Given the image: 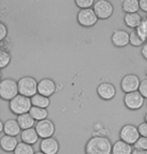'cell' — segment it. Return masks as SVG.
<instances>
[{
  "mask_svg": "<svg viewBox=\"0 0 147 154\" xmlns=\"http://www.w3.org/2000/svg\"><path fill=\"white\" fill-rule=\"evenodd\" d=\"M140 79L139 77L136 75H126L123 77V79L121 80V89L123 92L127 93H132V92H136L139 90L140 87Z\"/></svg>",
  "mask_w": 147,
  "mask_h": 154,
  "instance_id": "cell-9",
  "label": "cell"
},
{
  "mask_svg": "<svg viewBox=\"0 0 147 154\" xmlns=\"http://www.w3.org/2000/svg\"><path fill=\"white\" fill-rule=\"evenodd\" d=\"M0 145H1L2 149L6 152H14V150L18 145V141L15 136L3 135L0 139Z\"/></svg>",
  "mask_w": 147,
  "mask_h": 154,
  "instance_id": "cell-15",
  "label": "cell"
},
{
  "mask_svg": "<svg viewBox=\"0 0 147 154\" xmlns=\"http://www.w3.org/2000/svg\"><path fill=\"white\" fill-rule=\"evenodd\" d=\"M136 31L143 39L146 40V38H147V20L146 19L142 20V22L140 23V25L136 28Z\"/></svg>",
  "mask_w": 147,
  "mask_h": 154,
  "instance_id": "cell-27",
  "label": "cell"
},
{
  "mask_svg": "<svg viewBox=\"0 0 147 154\" xmlns=\"http://www.w3.org/2000/svg\"><path fill=\"white\" fill-rule=\"evenodd\" d=\"M140 137L141 136L138 127L134 126V125L127 124L123 126L120 130V139L126 143L134 145Z\"/></svg>",
  "mask_w": 147,
  "mask_h": 154,
  "instance_id": "cell-5",
  "label": "cell"
},
{
  "mask_svg": "<svg viewBox=\"0 0 147 154\" xmlns=\"http://www.w3.org/2000/svg\"><path fill=\"white\" fill-rule=\"evenodd\" d=\"M39 148H40V151L44 152V154H57L59 152L60 145L57 139L50 137V138L42 139V140L40 141Z\"/></svg>",
  "mask_w": 147,
  "mask_h": 154,
  "instance_id": "cell-14",
  "label": "cell"
},
{
  "mask_svg": "<svg viewBox=\"0 0 147 154\" xmlns=\"http://www.w3.org/2000/svg\"><path fill=\"white\" fill-rule=\"evenodd\" d=\"M112 42L117 48H124L130 43V33L126 30L117 29L112 33Z\"/></svg>",
  "mask_w": 147,
  "mask_h": 154,
  "instance_id": "cell-11",
  "label": "cell"
},
{
  "mask_svg": "<svg viewBox=\"0 0 147 154\" xmlns=\"http://www.w3.org/2000/svg\"><path fill=\"white\" fill-rule=\"evenodd\" d=\"M99 19L95 13L94 9L92 8H86L81 9L78 13V22L80 25L84 27H91L97 23V20Z\"/></svg>",
  "mask_w": 147,
  "mask_h": 154,
  "instance_id": "cell-7",
  "label": "cell"
},
{
  "mask_svg": "<svg viewBox=\"0 0 147 154\" xmlns=\"http://www.w3.org/2000/svg\"><path fill=\"white\" fill-rule=\"evenodd\" d=\"M145 19H146V20H147V16H146V18H145Z\"/></svg>",
  "mask_w": 147,
  "mask_h": 154,
  "instance_id": "cell-39",
  "label": "cell"
},
{
  "mask_svg": "<svg viewBox=\"0 0 147 154\" xmlns=\"http://www.w3.org/2000/svg\"><path fill=\"white\" fill-rule=\"evenodd\" d=\"M29 113L33 117L34 120L37 122L44 120V119H47V116H48V111L47 109L39 108V107H35V106H32V108L30 109Z\"/></svg>",
  "mask_w": 147,
  "mask_h": 154,
  "instance_id": "cell-23",
  "label": "cell"
},
{
  "mask_svg": "<svg viewBox=\"0 0 147 154\" xmlns=\"http://www.w3.org/2000/svg\"><path fill=\"white\" fill-rule=\"evenodd\" d=\"M20 128L18 122L17 120L14 119H9V120L4 122V129L3 132L5 133V135H10V136H16L20 133Z\"/></svg>",
  "mask_w": 147,
  "mask_h": 154,
  "instance_id": "cell-17",
  "label": "cell"
},
{
  "mask_svg": "<svg viewBox=\"0 0 147 154\" xmlns=\"http://www.w3.org/2000/svg\"><path fill=\"white\" fill-rule=\"evenodd\" d=\"M31 108H32L31 98L25 97L23 95H17L9 102L10 111L18 116L25 114V113H29Z\"/></svg>",
  "mask_w": 147,
  "mask_h": 154,
  "instance_id": "cell-2",
  "label": "cell"
},
{
  "mask_svg": "<svg viewBox=\"0 0 147 154\" xmlns=\"http://www.w3.org/2000/svg\"><path fill=\"white\" fill-rule=\"evenodd\" d=\"M14 154H34V149L32 145L24 143V142H20L17 145L16 149L14 150Z\"/></svg>",
  "mask_w": 147,
  "mask_h": 154,
  "instance_id": "cell-24",
  "label": "cell"
},
{
  "mask_svg": "<svg viewBox=\"0 0 147 154\" xmlns=\"http://www.w3.org/2000/svg\"><path fill=\"white\" fill-rule=\"evenodd\" d=\"M138 130H139L140 136L147 137V122H143V123L139 124V126H138Z\"/></svg>",
  "mask_w": 147,
  "mask_h": 154,
  "instance_id": "cell-32",
  "label": "cell"
},
{
  "mask_svg": "<svg viewBox=\"0 0 147 154\" xmlns=\"http://www.w3.org/2000/svg\"><path fill=\"white\" fill-rule=\"evenodd\" d=\"M19 95L18 84L12 79H4L0 82V97L3 100L11 101Z\"/></svg>",
  "mask_w": 147,
  "mask_h": 154,
  "instance_id": "cell-4",
  "label": "cell"
},
{
  "mask_svg": "<svg viewBox=\"0 0 147 154\" xmlns=\"http://www.w3.org/2000/svg\"><path fill=\"white\" fill-rule=\"evenodd\" d=\"M10 60H11V56H10L9 51L1 49V51H0V68L1 69L6 68V66L9 65Z\"/></svg>",
  "mask_w": 147,
  "mask_h": 154,
  "instance_id": "cell-26",
  "label": "cell"
},
{
  "mask_svg": "<svg viewBox=\"0 0 147 154\" xmlns=\"http://www.w3.org/2000/svg\"><path fill=\"white\" fill-rule=\"evenodd\" d=\"M97 94L103 100H112L116 96V88L111 83H102L98 86Z\"/></svg>",
  "mask_w": 147,
  "mask_h": 154,
  "instance_id": "cell-12",
  "label": "cell"
},
{
  "mask_svg": "<svg viewBox=\"0 0 147 154\" xmlns=\"http://www.w3.org/2000/svg\"><path fill=\"white\" fill-rule=\"evenodd\" d=\"M144 42H145V39H143L139 34L137 33L136 30L130 32V45L133 46H141L144 45Z\"/></svg>",
  "mask_w": 147,
  "mask_h": 154,
  "instance_id": "cell-25",
  "label": "cell"
},
{
  "mask_svg": "<svg viewBox=\"0 0 147 154\" xmlns=\"http://www.w3.org/2000/svg\"><path fill=\"white\" fill-rule=\"evenodd\" d=\"M142 17L140 14L136 13H126L124 16V22L130 28H137L142 22Z\"/></svg>",
  "mask_w": 147,
  "mask_h": 154,
  "instance_id": "cell-19",
  "label": "cell"
},
{
  "mask_svg": "<svg viewBox=\"0 0 147 154\" xmlns=\"http://www.w3.org/2000/svg\"><path fill=\"white\" fill-rule=\"evenodd\" d=\"M141 54H142V57H144L145 60H147V43L143 45L142 49H141Z\"/></svg>",
  "mask_w": 147,
  "mask_h": 154,
  "instance_id": "cell-34",
  "label": "cell"
},
{
  "mask_svg": "<svg viewBox=\"0 0 147 154\" xmlns=\"http://www.w3.org/2000/svg\"><path fill=\"white\" fill-rule=\"evenodd\" d=\"M139 3L140 9L144 12H147V0H139Z\"/></svg>",
  "mask_w": 147,
  "mask_h": 154,
  "instance_id": "cell-33",
  "label": "cell"
},
{
  "mask_svg": "<svg viewBox=\"0 0 147 154\" xmlns=\"http://www.w3.org/2000/svg\"><path fill=\"white\" fill-rule=\"evenodd\" d=\"M7 35V27L3 22H0V39L3 42Z\"/></svg>",
  "mask_w": 147,
  "mask_h": 154,
  "instance_id": "cell-31",
  "label": "cell"
},
{
  "mask_svg": "<svg viewBox=\"0 0 147 154\" xmlns=\"http://www.w3.org/2000/svg\"><path fill=\"white\" fill-rule=\"evenodd\" d=\"M113 145L107 137L95 136L86 144V154H112Z\"/></svg>",
  "mask_w": 147,
  "mask_h": 154,
  "instance_id": "cell-1",
  "label": "cell"
},
{
  "mask_svg": "<svg viewBox=\"0 0 147 154\" xmlns=\"http://www.w3.org/2000/svg\"><path fill=\"white\" fill-rule=\"evenodd\" d=\"M35 130L40 138L45 139L54 135V131H56V127H54L53 121H51L50 119H44V120L37 122L35 125Z\"/></svg>",
  "mask_w": 147,
  "mask_h": 154,
  "instance_id": "cell-10",
  "label": "cell"
},
{
  "mask_svg": "<svg viewBox=\"0 0 147 154\" xmlns=\"http://www.w3.org/2000/svg\"><path fill=\"white\" fill-rule=\"evenodd\" d=\"M34 154H44V152H41V151H38V152H35Z\"/></svg>",
  "mask_w": 147,
  "mask_h": 154,
  "instance_id": "cell-36",
  "label": "cell"
},
{
  "mask_svg": "<svg viewBox=\"0 0 147 154\" xmlns=\"http://www.w3.org/2000/svg\"><path fill=\"white\" fill-rule=\"evenodd\" d=\"M31 103H32V106L47 109V107L50 106L51 101H50V98L48 97H45V96L40 95L37 93L36 95H34L33 97H31Z\"/></svg>",
  "mask_w": 147,
  "mask_h": 154,
  "instance_id": "cell-21",
  "label": "cell"
},
{
  "mask_svg": "<svg viewBox=\"0 0 147 154\" xmlns=\"http://www.w3.org/2000/svg\"><path fill=\"white\" fill-rule=\"evenodd\" d=\"M122 9L126 13H136L140 9L139 0H124Z\"/></svg>",
  "mask_w": 147,
  "mask_h": 154,
  "instance_id": "cell-22",
  "label": "cell"
},
{
  "mask_svg": "<svg viewBox=\"0 0 147 154\" xmlns=\"http://www.w3.org/2000/svg\"><path fill=\"white\" fill-rule=\"evenodd\" d=\"M145 75H146V77H147V66H146V69H145Z\"/></svg>",
  "mask_w": 147,
  "mask_h": 154,
  "instance_id": "cell-38",
  "label": "cell"
},
{
  "mask_svg": "<svg viewBox=\"0 0 147 154\" xmlns=\"http://www.w3.org/2000/svg\"><path fill=\"white\" fill-rule=\"evenodd\" d=\"M144 98L139 91L127 93L124 97V104L129 110H139L144 105Z\"/></svg>",
  "mask_w": 147,
  "mask_h": 154,
  "instance_id": "cell-8",
  "label": "cell"
},
{
  "mask_svg": "<svg viewBox=\"0 0 147 154\" xmlns=\"http://www.w3.org/2000/svg\"><path fill=\"white\" fill-rule=\"evenodd\" d=\"M146 40H147V38H146Z\"/></svg>",
  "mask_w": 147,
  "mask_h": 154,
  "instance_id": "cell-40",
  "label": "cell"
},
{
  "mask_svg": "<svg viewBox=\"0 0 147 154\" xmlns=\"http://www.w3.org/2000/svg\"><path fill=\"white\" fill-rule=\"evenodd\" d=\"M16 120L18 122L19 126L22 130L32 128L34 123H35V120H34L32 116L30 115V113H25V114L19 115Z\"/></svg>",
  "mask_w": 147,
  "mask_h": 154,
  "instance_id": "cell-20",
  "label": "cell"
},
{
  "mask_svg": "<svg viewBox=\"0 0 147 154\" xmlns=\"http://www.w3.org/2000/svg\"><path fill=\"white\" fill-rule=\"evenodd\" d=\"M94 11L99 19H107L114 12V6L108 0H97L94 4Z\"/></svg>",
  "mask_w": 147,
  "mask_h": 154,
  "instance_id": "cell-6",
  "label": "cell"
},
{
  "mask_svg": "<svg viewBox=\"0 0 147 154\" xmlns=\"http://www.w3.org/2000/svg\"><path fill=\"white\" fill-rule=\"evenodd\" d=\"M132 154H147V150H141V149H134Z\"/></svg>",
  "mask_w": 147,
  "mask_h": 154,
  "instance_id": "cell-35",
  "label": "cell"
},
{
  "mask_svg": "<svg viewBox=\"0 0 147 154\" xmlns=\"http://www.w3.org/2000/svg\"><path fill=\"white\" fill-rule=\"evenodd\" d=\"M135 149H141V150H147V137H141L138 139V141L134 144Z\"/></svg>",
  "mask_w": 147,
  "mask_h": 154,
  "instance_id": "cell-29",
  "label": "cell"
},
{
  "mask_svg": "<svg viewBox=\"0 0 147 154\" xmlns=\"http://www.w3.org/2000/svg\"><path fill=\"white\" fill-rule=\"evenodd\" d=\"M133 148L132 145L126 143L123 140H118L113 144V149H112V154H132Z\"/></svg>",
  "mask_w": 147,
  "mask_h": 154,
  "instance_id": "cell-18",
  "label": "cell"
},
{
  "mask_svg": "<svg viewBox=\"0 0 147 154\" xmlns=\"http://www.w3.org/2000/svg\"><path fill=\"white\" fill-rule=\"evenodd\" d=\"M20 137H21L22 142L30 145H33L36 143L39 139V135L37 134L35 128H29V129L22 130V132L20 133Z\"/></svg>",
  "mask_w": 147,
  "mask_h": 154,
  "instance_id": "cell-16",
  "label": "cell"
},
{
  "mask_svg": "<svg viewBox=\"0 0 147 154\" xmlns=\"http://www.w3.org/2000/svg\"><path fill=\"white\" fill-rule=\"evenodd\" d=\"M145 122H147V113L145 114Z\"/></svg>",
  "mask_w": 147,
  "mask_h": 154,
  "instance_id": "cell-37",
  "label": "cell"
},
{
  "mask_svg": "<svg viewBox=\"0 0 147 154\" xmlns=\"http://www.w3.org/2000/svg\"><path fill=\"white\" fill-rule=\"evenodd\" d=\"M75 2L80 9L91 8V6H94L95 4V0H75Z\"/></svg>",
  "mask_w": 147,
  "mask_h": 154,
  "instance_id": "cell-28",
  "label": "cell"
},
{
  "mask_svg": "<svg viewBox=\"0 0 147 154\" xmlns=\"http://www.w3.org/2000/svg\"><path fill=\"white\" fill-rule=\"evenodd\" d=\"M18 84L19 95H23L25 97L31 98L38 93V83L32 77H23L17 82Z\"/></svg>",
  "mask_w": 147,
  "mask_h": 154,
  "instance_id": "cell-3",
  "label": "cell"
},
{
  "mask_svg": "<svg viewBox=\"0 0 147 154\" xmlns=\"http://www.w3.org/2000/svg\"><path fill=\"white\" fill-rule=\"evenodd\" d=\"M37 89H38V94L44 95V96H45V97L50 98L51 96L54 95V93L56 92L57 85L51 79L45 78V79L40 80L38 82Z\"/></svg>",
  "mask_w": 147,
  "mask_h": 154,
  "instance_id": "cell-13",
  "label": "cell"
},
{
  "mask_svg": "<svg viewBox=\"0 0 147 154\" xmlns=\"http://www.w3.org/2000/svg\"><path fill=\"white\" fill-rule=\"evenodd\" d=\"M138 91L140 92V94L142 95L144 98L147 99V79H144L143 81H141L140 87Z\"/></svg>",
  "mask_w": 147,
  "mask_h": 154,
  "instance_id": "cell-30",
  "label": "cell"
}]
</instances>
